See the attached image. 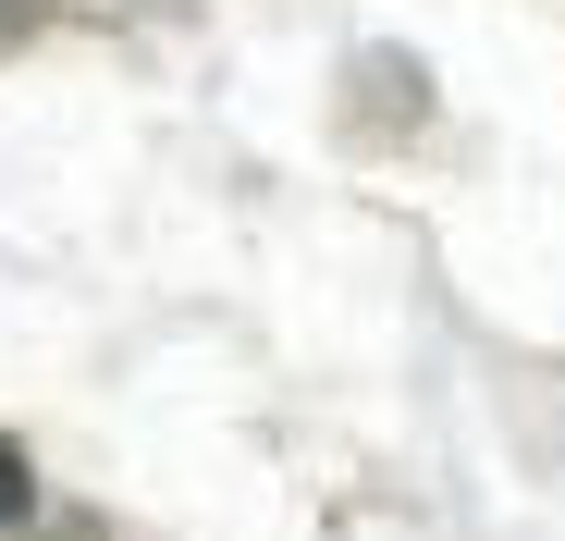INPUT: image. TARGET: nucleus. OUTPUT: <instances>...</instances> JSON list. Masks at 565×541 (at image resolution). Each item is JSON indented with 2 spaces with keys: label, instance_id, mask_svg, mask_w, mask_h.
I'll list each match as a JSON object with an SVG mask.
<instances>
[{
  "label": "nucleus",
  "instance_id": "nucleus-1",
  "mask_svg": "<svg viewBox=\"0 0 565 541\" xmlns=\"http://www.w3.org/2000/svg\"><path fill=\"white\" fill-rule=\"evenodd\" d=\"M38 505V480H25V456H13V443H0V517H25Z\"/></svg>",
  "mask_w": 565,
  "mask_h": 541
}]
</instances>
